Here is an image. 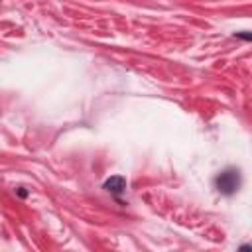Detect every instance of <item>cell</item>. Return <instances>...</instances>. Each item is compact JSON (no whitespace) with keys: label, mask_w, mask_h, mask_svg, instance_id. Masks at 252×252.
I'll return each mask as SVG.
<instances>
[{"label":"cell","mask_w":252,"mask_h":252,"mask_svg":"<svg viewBox=\"0 0 252 252\" xmlns=\"http://www.w3.org/2000/svg\"><path fill=\"white\" fill-rule=\"evenodd\" d=\"M240 183H242V179H240V171H238L236 167H226V169H222V171L215 177L217 189H219L222 195H226V197L234 195V193L240 189Z\"/></svg>","instance_id":"obj_1"},{"label":"cell","mask_w":252,"mask_h":252,"mask_svg":"<svg viewBox=\"0 0 252 252\" xmlns=\"http://www.w3.org/2000/svg\"><path fill=\"white\" fill-rule=\"evenodd\" d=\"M102 187H104L108 193L120 197V195L126 191V177H124V175H112V177H108V179L104 181Z\"/></svg>","instance_id":"obj_2"},{"label":"cell","mask_w":252,"mask_h":252,"mask_svg":"<svg viewBox=\"0 0 252 252\" xmlns=\"http://www.w3.org/2000/svg\"><path fill=\"white\" fill-rule=\"evenodd\" d=\"M234 37L238 39H244V41H252V32H236Z\"/></svg>","instance_id":"obj_3"},{"label":"cell","mask_w":252,"mask_h":252,"mask_svg":"<svg viewBox=\"0 0 252 252\" xmlns=\"http://www.w3.org/2000/svg\"><path fill=\"white\" fill-rule=\"evenodd\" d=\"M18 195H20V197H28V191H26L24 187H18Z\"/></svg>","instance_id":"obj_4"},{"label":"cell","mask_w":252,"mask_h":252,"mask_svg":"<svg viewBox=\"0 0 252 252\" xmlns=\"http://www.w3.org/2000/svg\"><path fill=\"white\" fill-rule=\"evenodd\" d=\"M240 250H252V244H242Z\"/></svg>","instance_id":"obj_5"}]
</instances>
